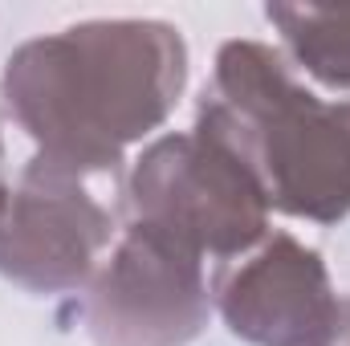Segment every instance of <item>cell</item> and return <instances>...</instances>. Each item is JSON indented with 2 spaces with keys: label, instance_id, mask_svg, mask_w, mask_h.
<instances>
[{
  "label": "cell",
  "instance_id": "1",
  "mask_svg": "<svg viewBox=\"0 0 350 346\" xmlns=\"http://www.w3.org/2000/svg\"><path fill=\"white\" fill-rule=\"evenodd\" d=\"M183 86V33L147 16L33 37L0 70V98L37 159L86 179H114L126 147L167 122Z\"/></svg>",
  "mask_w": 350,
  "mask_h": 346
},
{
  "label": "cell",
  "instance_id": "2",
  "mask_svg": "<svg viewBox=\"0 0 350 346\" xmlns=\"http://www.w3.org/2000/svg\"><path fill=\"white\" fill-rule=\"evenodd\" d=\"M191 131L249 172L269 212L314 224L350 216V102L306 90L281 49L224 41Z\"/></svg>",
  "mask_w": 350,
  "mask_h": 346
},
{
  "label": "cell",
  "instance_id": "3",
  "mask_svg": "<svg viewBox=\"0 0 350 346\" xmlns=\"http://www.w3.org/2000/svg\"><path fill=\"white\" fill-rule=\"evenodd\" d=\"M131 220H143L204 261H237L269 237V204L249 172L196 131L163 135L126 179Z\"/></svg>",
  "mask_w": 350,
  "mask_h": 346
},
{
  "label": "cell",
  "instance_id": "4",
  "mask_svg": "<svg viewBox=\"0 0 350 346\" xmlns=\"http://www.w3.org/2000/svg\"><path fill=\"white\" fill-rule=\"evenodd\" d=\"M208 261L131 220L82 289L78 318L94 346H187L212 314Z\"/></svg>",
  "mask_w": 350,
  "mask_h": 346
},
{
  "label": "cell",
  "instance_id": "5",
  "mask_svg": "<svg viewBox=\"0 0 350 346\" xmlns=\"http://www.w3.org/2000/svg\"><path fill=\"white\" fill-rule=\"evenodd\" d=\"M94 183L37 155L16 183H0V277L29 293L86 289L118 232Z\"/></svg>",
  "mask_w": 350,
  "mask_h": 346
},
{
  "label": "cell",
  "instance_id": "6",
  "mask_svg": "<svg viewBox=\"0 0 350 346\" xmlns=\"http://www.w3.org/2000/svg\"><path fill=\"white\" fill-rule=\"evenodd\" d=\"M208 289L224 326L249 346H338L350 318L322 253L289 232L216 265Z\"/></svg>",
  "mask_w": 350,
  "mask_h": 346
},
{
  "label": "cell",
  "instance_id": "7",
  "mask_svg": "<svg viewBox=\"0 0 350 346\" xmlns=\"http://www.w3.org/2000/svg\"><path fill=\"white\" fill-rule=\"evenodd\" d=\"M265 16L293 66L322 86L350 90V4H269Z\"/></svg>",
  "mask_w": 350,
  "mask_h": 346
},
{
  "label": "cell",
  "instance_id": "8",
  "mask_svg": "<svg viewBox=\"0 0 350 346\" xmlns=\"http://www.w3.org/2000/svg\"><path fill=\"white\" fill-rule=\"evenodd\" d=\"M338 346H350V318H347V330H342V343Z\"/></svg>",
  "mask_w": 350,
  "mask_h": 346
},
{
  "label": "cell",
  "instance_id": "9",
  "mask_svg": "<svg viewBox=\"0 0 350 346\" xmlns=\"http://www.w3.org/2000/svg\"><path fill=\"white\" fill-rule=\"evenodd\" d=\"M0 151H4V147H0Z\"/></svg>",
  "mask_w": 350,
  "mask_h": 346
}]
</instances>
